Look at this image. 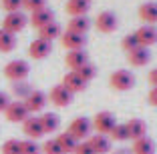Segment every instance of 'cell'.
I'll return each mask as SVG.
<instances>
[{"label": "cell", "mask_w": 157, "mask_h": 154, "mask_svg": "<svg viewBox=\"0 0 157 154\" xmlns=\"http://www.w3.org/2000/svg\"><path fill=\"white\" fill-rule=\"evenodd\" d=\"M48 100H51L55 106H59V108H65V106H69L71 102H73V92H69L63 84H56V86H52L51 92H48Z\"/></svg>", "instance_id": "8"}, {"label": "cell", "mask_w": 157, "mask_h": 154, "mask_svg": "<svg viewBox=\"0 0 157 154\" xmlns=\"http://www.w3.org/2000/svg\"><path fill=\"white\" fill-rule=\"evenodd\" d=\"M147 100H149V104H151V106H155V108H157V88H151Z\"/></svg>", "instance_id": "39"}, {"label": "cell", "mask_w": 157, "mask_h": 154, "mask_svg": "<svg viewBox=\"0 0 157 154\" xmlns=\"http://www.w3.org/2000/svg\"><path fill=\"white\" fill-rule=\"evenodd\" d=\"M69 132L78 142L89 140V136H91V132H93V122L89 120V118H85V116H78V118H75L73 122H71Z\"/></svg>", "instance_id": "6"}, {"label": "cell", "mask_w": 157, "mask_h": 154, "mask_svg": "<svg viewBox=\"0 0 157 154\" xmlns=\"http://www.w3.org/2000/svg\"><path fill=\"white\" fill-rule=\"evenodd\" d=\"M16 48V34L0 28V52H12Z\"/></svg>", "instance_id": "27"}, {"label": "cell", "mask_w": 157, "mask_h": 154, "mask_svg": "<svg viewBox=\"0 0 157 154\" xmlns=\"http://www.w3.org/2000/svg\"><path fill=\"white\" fill-rule=\"evenodd\" d=\"M60 34H63V30H60L59 22H51V24H46V26L38 28V38H42L46 42H52L56 38H60Z\"/></svg>", "instance_id": "22"}, {"label": "cell", "mask_w": 157, "mask_h": 154, "mask_svg": "<svg viewBox=\"0 0 157 154\" xmlns=\"http://www.w3.org/2000/svg\"><path fill=\"white\" fill-rule=\"evenodd\" d=\"M135 36H137V40H139L141 46L149 48V46H153L157 42V26H153V24H143V26L135 32Z\"/></svg>", "instance_id": "14"}, {"label": "cell", "mask_w": 157, "mask_h": 154, "mask_svg": "<svg viewBox=\"0 0 157 154\" xmlns=\"http://www.w3.org/2000/svg\"><path fill=\"white\" fill-rule=\"evenodd\" d=\"M22 8H26L28 12L33 14L36 10L46 8V0H22Z\"/></svg>", "instance_id": "35"}, {"label": "cell", "mask_w": 157, "mask_h": 154, "mask_svg": "<svg viewBox=\"0 0 157 154\" xmlns=\"http://www.w3.org/2000/svg\"><path fill=\"white\" fill-rule=\"evenodd\" d=\"M139 18L145 24H155L157 22V2H145L139 6Z\"/></svg>", "instance_id": "21"}, {"label": "cell", "mask_w": 157, "mask_h": 154, "mask_svg": "<svg viewBox=\"0 0 157 154\" xmlns=\"http://www.w3.org/2000/svg\"><path fill=\"white\" fill-rule=\"evenodd\" d=\"M125 126H127V134L131 140H139V138L147 136V124L141 118H131L129 122H125Z\"/></svg>", "instance_id": "17"}, {"label": "cell", "mask_w": 157, "mask_h": 154, "mask_svg": "<svg viewBox=\"0 0 157 154\" xmlns=\"http://www.w3.org/2000/svg\"><path fill=\"white\" fill-rule=\"evenodd\" d=\"M8 104H10V96L6 94V92H2V90H0V112H4Z\"/></svg>", "instance_id": "38"}, {"label": "cell", "mask_w": 157, "mask_h": 154, "mask_svg": "<svg viewBox=\"0 0 157 154\" xmlns=\"http://www.w3.org/2000/svg\"><path fill=\"white\" fill-rule=\"evenodd\" d=\"M2 8L8 12H18L22 8V0H2Z\"/></svg>", "instance_id": "36"}, {"label": "cell", "mask_w": 157, "mask_h": 154, "mask_svg": "<svg viewBox=\"0 0 157 154\" xmlns=\"http://www.w3.org/2000/svg\"><path fill=\"white\" fill-rule=\"evenodd\" d=\"M133 154H155V142L149 138V136H143L139 140H133Z\"/></svg>", "instance_id": "25"}, {"label": "cell", "mask_w": 157, "mask_h": 154, "mask_svg": "<svg viewBox=\"0 0 157 154\" xmlns=\"http://www.w3.org/2000/svg\"><path fill=\"white\" fill-rule=\"evenodd\" d=\"M111 140H117V142H123V140H129V134H127V126L125 124H115V128L111 130L109 134Z\"/></svg>", "instance_id": "30"}, {"label": "cell", "mask_w": 157, "mask_h": 154, "mask_svg": "<svg viewBox=\"0 0 157 154\" xmlns=\"http://www.w3.org/2000/svg\"><path fill=\"white\" fill-rule=\"evenodd\" d=\"M4 116L8 122H24L30 116V112H28L24 100H10V104L4 110Z\"/></svg>", "instance_id": "4"}, {"label": "cell", "mask_w": 157, "mask_h": 154, "mask_svg": "<svg viewBox=\"0 0 157 154\" xmlns=\"http://www.w3.org/2000/svg\"><path fill=\"white\" fill-rule=\"evenodd\" d=\"M75 72H78V76L83 78L85 82H89V80H93V78L97 76V68L93 66L91 62H87V64H85V66H81V68H78V70H75Z\"/></svg>", "instance_id": "31"}, {"label": "cell", "mask_w": 157, "mask_h": 154, "mask_svg": "<svg viewBox=\"0 0 157 154\" xmlns=\"http://www.w3.org/2000/svg\"><path fill=\"white\" fill-rule=\"evenodd\" d=\"M60 42H63V46H65L67 50H83L85 44H87V36L67 30L65 34H60Z\"/></svg>", "instance_id": "12"}, {"label": "cell", "mask_w": 157, "mask_h": 154, "mask_svg": "<svg viewBox=\"0 0 157 154\" xmlns=\"http://www.w3.org/2000/svg\"><path fill=\"white\" fill-rule=\"evenodd\" d=\"M0 152H2V154H20V140H16V138H8V140L2 144Z\"/></svg>", "instance_id": "32"}, {"label": "cell", "mask_w": 157, "mask_h": 154, "mask_svg": "<svg viewBox=\"0 0 157 154\" xmlns=\"http://www.w3.org/2000/svg\"><path fill=\"white\" fill-rule=\"evenodd\" d=\"M28 22L33 24L34 28H42V26H46V24L55 22V12H52L51 8L36 10V12H33V14H30V18H28Z\"/></svg>", "instance_id": "16"}, {"label": "cell", "mask_w": 157, "mask_h": 154, "mask_svg": "<svg viewBox=\"0 0 157 154\" xmlns=\"http://www.w3.org/2000/svg\"><path fill=\"white\" fill-rule=\"evenodd\" d=\"M30 92H33V88L28 86L24 80L22 82H14V84H12V94L16 96L18 100H24L28 94H30Z\"/></svg>", "instance_id": "28"}, {"label": "cell", "mask_w": 157, "mask_h": 154, "mask_svg": "<svg viewBox=\"0 0 157 154\" xmlns=\"http://www.w3.org/2000/svg\"><path fill=\"white\" fill-rule=\"evenodd\" d=\"M65 62L71 70H78L81 66H85L89 62V56H87L85 50H69L67 56H65Z\"/></svg>", "instance_id": "19"}, {"label": "cell", "mask_w": 157, "mask_h": 154, "mask_svg": "<svg viewBox=\"0 0 157 154\" xmlns=\"http://www.w3.org/2000/svg\"><path fill=\"white\" fill-rule=\"evenodd\" d=\"M22 132L30 140H38L40 136H44V128H42L40 116H28L22 122Z\"/></svg>", "instance_id": "10"}, {"label": "cell", "mask_w": 157, "mask_h": 154, "mask_svg": "<svg viewBox=\"0 0 157 154\" xmlns=\"http://www.w3.org/2000/svg\"><path fill=\"white\" fill-rule=\"evenodd\" d=\"M89 144L91 148L95 150V154H109L111 152V138L105 134H95V136H89Z\"/></svg>", "instance_id": "18"}, {"label": "cell", "mask_w": 157, "mask_h": 154, "mask_svg": "<svg viewBox=\"0 0 157 154\" xmlns=\"http://www.w3.org/2000/svg\"><path fill=\"white\" fill-rule=\"evenodd\" d=\"M28 72H30L28 62H26V60H20V58L10 60V62L4 66V76L8 78V80H12V82H22V80H26Z\"/></svg>", "instance_id": "1"}, {"label": "cell", "mask_w": 157, "mask_h": 154, "mask_svg": "<svg viewBox=\"0 0 157 154\" xmlns=\"http://www.w3.org/2000/svg\"><path fill=\"white\" fill-rule=\"evenodd\" d=\"M121 46H123V50L125 52H131V50H135V48H139V40H137V36H135V32L133 34H127V36L121 40Z\"/></svg>", "instance_id": "34"}, {"label": "cell", "mask_w": 157, "mask_h": 154, "mask_svg": "<svg viewBox=\"0 0 157 154\" xmlns=\"http://www.w3.org/2000/svg\"><path fill=\"white\" fill-rule=\"evenodd\" d=\"M46 102H48V96H46L42 90H33L26 98H24V104H26V108H28V112H30V114L44 110Z\"/></svg>", "instance_id": "9"}, {"label": "cell", "mask_w": 157, "mask_h": 154, "mask_svg": "<svg viewBox=\"0 0 157 154\" xmlns=\"http://www.w3.org/2000/svg\"><path fill=\"white\" fill-rule=\"evenodd\" d=\"M28 24V18L24 12H8L4 16V20H2V28L8 32H12V34H18L20 30H24V26Z\"/></svg>", "instance_id": "7"}, {"label": "cell", "mask_w": 157, "mask_h": 154, "mask_svg": "<svg viewBox=\"0 0 157 154\" xmlns=\"http://www.w3.org/2000/svg\"><path fill=\"white\" fill-rule=\"evenodd\" d=\"M109 84H111L113 90H119V92L131 90V88L135 86V76H133V72L121 68V70H115V72L109 76Z\"/></svg>", "instance_id": "2"}, {"label": "cell", "mask_w": 157, "mask_h": 154, "mask_svg": "<svg viewBox=\"0 0 157 154\" xmlns=\"http://www.w3.org/2000/svg\"><path fill=\"white\" fill-rule=\"evenodd\" d=\"M63 86H65L69 92L77 94V92H83L85 88H87V82H85L81 76H78V72L71 70V72H67L65 78H63Z\"/></svg>", "instance_id": "15"}, {"label": "cell", "mask_w": 157, "mask_h": 154, "mask_svg": "<svg viewBox=\"0 0 157 154\" xmlns=\"http://www.w3.org/2000/svg\"><path fill=\"white\" fill-rule=\"evenodd\" d=\"M89 8H91V0H67V14L71 16H87Z\"/></svg>", "instance_id": "20"}, {"label": "cell", "mask_w": 157, "mask_h": 154, "mask_svg": "<svg viewBox=\"0 0 157 154\" xmlns=\"http://www.w3.org/2000/svg\"><path fill=\"white\" fill-rule=\"evenodd\" d=\"M51 52H52V42H46V40H42V38L33 40V42H30V46H28V56L34 58V60L46 58Z\"/></svg>", "instance_id": "11"}, {"label": "cell", "mask_w": 157, "mask_h": 154, "mask_svg": "<svg viewBox=\"0 0 157 154\" xmlns=\"http://www.w3.org/2000/svg\"><path fill=\"white\" fill-rule=\"evenodd\" d=\"M20 154H40V146L36 144V140H20Z\"/></svg>", "instance_id": "29"}, {"label": "cell", "mask_w": 157, "mask_h": 154, "mask_svg": "<svg viewBox=\"0 0 157 154\" xmlns=\"http://www.w3.org/2000/svg\"><path fill=\"white\" fill-rule=\"evenodd\" d=\"M40 122H42V128H44V134H52L60 128V118L55 112H44L40 116Z\"/></svg>", "instance_id": "24"}, {"label": "cell", "mask_w": 157, "mask_h": 154, "mask_svg": "<svg viewBox=\"0 0 157 154\" xmlns=\"http://www.w3.org/2000/svg\"><path fill=\"white\" fill-rule=\"evenodd\" d=\"M95 26L103 34H111L119 26V18H117V14L111 12V10H103V12H99L97 18H95Z\"/></svg>", "instance_id": "5"}, {"label": "cell", "mask_w": 157, "mask_h": 154, "mask_svg": "<svg viewBox=\"0 0 157 154\" xmlns=\"http://www.w3.org/2000/svg\"><path fill=\"white\" fill-rule=\"evenodd\" d=\"M40 152L42 154H63V150H60L56 138H51V140H46L44 144L40 146Z\"/></svg>", "instance_id": "33"}, {"label": "cell", "mask_w": 157, "mask_h": 154, "mask_svg": "<svg viewBox=\"0 0 157 154\" xmlns=\"http://www.w3.org/2000/svg\"><path fill=\"white\" fill-rule=\"evenodd\" d=\"M149 60H151V52H149V48H145V46H139V48L127 52V62H129L131 66H135V68L147 66Z\"/></svg>", "instance_id": "13"}, {"label": "cell", "mask_w": 157, "mask_h": 154, "mask_svg": "<svg viewBox=\"0 0 157 154\" xmlns=\"http://www.w3.org/2000/svg\"><path fill=\"white\" fill-rule=\"evenodd\" d=\"M91 122H93V128L97 130V134H105V136L111 134V130L115 128V124H117L115 122V114L109 112V110H101V112H97Z\"/></svg>", "instance_id": "3"}, {"label": "cell", "mask_w": 157, "mask_h": 154, "mask_svg": "<svg viewBox=\"0 0 157 154\" xmlns=\"http://www.w3.org/2000/svg\"><path fill=\"white\" fill-rule=\"evenodd\" d=\"M73 154H95V150L91 148V144H89L87 140H83V142H78V144H77V148H75Z\"/></svg>", "instance_id": "37"}, {"label": "cell", "mask_w": 157, "mask_h": 154, "mask_svg": "<svg viewBox=\"0 0 157 154\" xmlns=\"http://www.w3.org/2000/svg\"><path fill=\"white\" fill-rule=\"evenodd\" d=\"M56 142H59L63 154H73L75 148H77V144H78V140L71 134V132H60V134L56 136Z\"/></svg>", "instance_id": "23"}, {"label": "cell", "mask_w": 157, "mask_h": 154, "mask_svg": "<svg viewBox=\"0 0 157 154\" xmlns=\"http://www.w3.org/2000/svg\"><path fill=\"white\" fill-rule=\"evenodd\" d=\"M149 82H151L153 88H157V68H153L151 72H149Z\"/></svg>", "instance_id": "40"}, {"label": "cell", "mask_w": 157, "mask_h": 154, "mask_svg": "<svg viewBox=\"0 0 157 154\" xmlns=\"http://www.w3.org/2000/svg\"><path fill=\"white\" fill-rule=\"evenodd\" d=\"M89 28H91V20H89L87 16H71L67 30L77 32V34H87Z\"/></svg>", "instance_id": "26"}]
</instances>
